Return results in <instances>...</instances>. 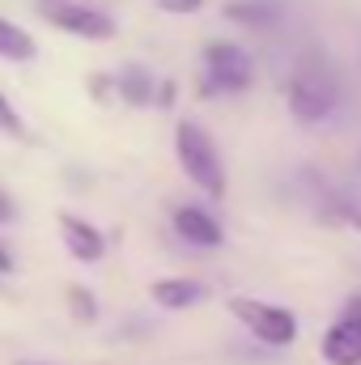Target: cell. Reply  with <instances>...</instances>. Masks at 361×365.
Listing matches in <instances>:
<instances>
[{
  "instance_id": "6da1fadb",
  "label": "cell",
  "mask_w": 361,
  "mask_h": 365,
  "mask_svg": "<svg viewBox=\"0 0 361 365\" xmlns=\"http://www.w3.org/2000/svg\"><path fill=\"white\" fill-rule=\"evenodd\" d=\"M285 93H289L293 119L306 123V128L332 119L336 106H340V81H336V73H332L319 56H306V60L298 64V73H293V81H289Z\"/></svg>"
},
{
  "instance_id": "7a4b0ae2",
  "label": "cell",
  "mask_w": 361,
  "mask_h": 365,
  "mask_svg": "<svg viewBox=\"0 0 361 365\" xmlns=\"http://www.w3.org/2000/svg\"><path fill=\"white\" fill-rule=\"evenodd\" d=\"M175 158H179V170L195 182L208 200H221L225 195V166H221V153L213 145V136L191 123V119H179L175 128Z\"/></svg>"
},
{
  "instance_id": "3957f363",
  "label": "cell",
  "mask_w": 361,
  "mask_h": 365,
  "mask_svg": "<svg viewBox=\"0 0 361 365\" xmlns=\"http://www.w3.org/2000/svg\"><path fill=\"white\" fill-rule=\"evenodd\" d=\"M230 314L268 349H285L298 340V314L276 306V302H264V297H230Z\"/></svg>"
},
{
  "instance_id": "277c9868",
  "label": "cell",
  "mask_w": 361,
  "mask_h": 365,
  "mask_svg": "<svg viewBox=\"0 0 361 365\" xmlns=\"http://www.w3.org/2000/svg\"><path fill=\"white\" fill-rule=\"evenodd\" d=\"M255 81V64L251 51L238 43H208L204 47V86L200 93L217 98V93H243Z\"/></svg>"
},
{
  "instance_id": "5b68a950",
  "label": "cell",
  "mask_w": 361,
  "mask_h": 365,
  "mask_svg": "<svg viewBox=\"0 0 361 365\" xmlns=\"http://www.w3.org/2000/svg\"><path fill=\"white\" fill-rule=\"evenodd\" d=\"M39 13H43V21H51L64 34H77V38H115V21L102 9H90V4H77V0H43Z\"/></svg>"
},
{
  "instance_id": "8992f818",
  "label": "cell",
  "mask_w": 361,
  "mask_h": 365,
  "mask_svg": "<svg viewBox=\"0 0 361 365\" xmlns=\"http://www.w3.org/2000/svg\"><path fill=\"white\" fill-rule=\"evenodd\" d=\"M60 234H64V247L73 251V259H81V264H98L106 255V238L77 212H60Z\"/></svg>"
},
{
  "instance_id": "52a82bcc",
  "label": "cell",
  "mask_w": 361,
  "mask_h": 365,
  "mask_svg": "<svg viewBox=\"0 0 361 365\" xmlns=\"http://www.w3.org/2000/svg\"><path fill=\"white\" fill-rule=\"evenodd\" d=\"M175 230H179V238H187L191 247H204V251L208 247H221V225L200 204H179L175 208Z\"/></svg>"
},
{
  "instance_id": "ba28073f",
  "label": "cell",
  "mask_w": 361,
  "mask_h": 365,
  "mask_svg": "<svg viewBox=\"0 0 361 365\" xmlns=\"http://www.w3.org/2000/svg\"><path fill=\"white\" fill-rule=\"evenodd\" d=\"M323 361L327 365H361V323L336 319L323 336Z\"/></svg>"
},
{
  "instance_id": "9c48e42d",
  "label": "cell",
  "mask_w": 361,
  "mask_h": 365,
  "mask_svg": "<svg viewBox=\"0 0 361 365\" xmlns=\"http://www.w3.org/2000/svg\"><path fill=\"white\" fill-rule=\"evenodd\" d=\"M153 302L162 310H187V306H200L204 302V284L200 280H187V276H166V280H153Z\"/></svg>"
},
{
  "instance_id": "30bf717a",
  "label": "cell",
  "mask_w": 361,
  "mask_h": 365,
  "mask_svg": "<svg viewBox=\"0 0 361 365\" xmlns=\"http://www.w3.org/2000/svg\"><path fill=\"white\" fill-rule=\"evenodd\" d=\"M225 17L238 21V26L268 30V26L280 21V4H276V0H230V4H225Z\"/></svg>"
},
{
  "instance_id": "8fae6325",
  "label": "cell",
  "mask_w": 361,
  "mask_h": 365,
  "mask_svg": "<svg viewBox=\"0 0 361 365\" xmlns=\"http://www.w3.org/2000/svg\"><path fill=\"white\" fill-rule=\"evenodd\" d=\"M39 56V43L30 30H21L17 21L0 17V60H13V64H30Z\"/></svg>"
},
{
  "instance_id": "7c38bea8",
  "label": "cell",
  "mask_w": 361,
  "mask_h": 365,
  "mask_svg": "<svg viewBox=\"0 0 361 365\" xmlns=\"http://www.w3.org/2000/svg\"><path fill=\"white\" fill-rule=\"evenodd\" d=\"M115 90H119L123 102H132V106H149V102H153V90H158V81H153L141 64H128V68L119 73Z\"/></svg>"
},
{
  "instance_id": "4fadbf2b",
  "label": "cell",
  "mask_w": 361,
  "mask_h": 365,
  "mask_svg": "<svg viewBox=\"0 0 361 365\" xmlns=\"http://www.w3.org/2000/svg\"><path fill=\"white\" fill-rule=\"evenodd\" d=\"M68 310H73L77 323H93L98 319V302H93L90 289H81V284H68Z\"/></svg>"
},
{
  "instance_id": "5bb4252c",
  "label": "cell",
  "mask_w": 361,
  "mask_h": 365,
  "mask_svg": "<svg viewBox=\"0 0 361 365\" xmlns=\"http://www.w3.org/2000/svg\"><path fill=\"white\" fill-rule=\"evenodd\" d=\"M0 136H13V140H21L26 136V128H21V119H17V110L9 106V98L0 93Z\"/></svg>"
},
{
  "instance_id": "9a60e30c",
  "label": "cell",
  "mask_w": 361,
  "mask_h": 365,
  "mask_svg": "<svg viewBox=\"0 0 361 365\" xmlns=\"http://www.w3.org/2000/svg\"><path fill=\"white\" fill-rule=\"evenodd\" d=\"M162 13H200L204 9V0H153Z\"/></svg>"
},
{
  "instance_id": "2e32d148",
  "label": "cell",
  "mask_w": 361,
  "mask_h": 365,
  "mask_svg": "<svg viewBox=\"0 0 361 365\" xmlns=\"http://www.w3.org/2000/svg\"><path fill=\"white\" fill-rule=\"evenodd\" d=\"M13 221H17V204H13L9 191L0 187V225H13Z\"/></svg>"
},
{
  "instance_id": "e0dca14e",
  "label": "cell",
  "mask_w": 361,
  "mask_h": 365,
  "mask_svg": "<svg viewBox=\"0 0 361 365\" xmlns=\"http://www.w3.org/2000/svg\"><path fill=\"white\" fill-rule=\"evenodd\" d=\"M345 319H357V323H361V297H353V302L345 306Z\"/></svg>"
},
{
  "instance_id": "ac0fdd59",
  "label": "cell",
  "mask_w": 361,
  "mask_h": 365,
  "mask_svg": "<svg viewBox=\"0 0 361 365\" xmlns=\"http://www.w3.org/2000/svg\"><path fill=\"white\" fill-rule=\"evenodd\" d=\"M4 272H13V255H9V251L0 247V276H4Z\"/></svg>"
},
{
  "instance_id": "d6986e66",
  "label": "cell",
  "mask_w": 361,
  "mask_h": 365,
  "mask_svg": "<svg viewBox=\"0 0 361 365\" xmlns=\"http://www.w3.org/2000/svg\"><path fill=\"white\" fill-rule=\"evenodd\" d=\"M13 365H47V361H13Z\"/></svg>"
}]
</instances>
